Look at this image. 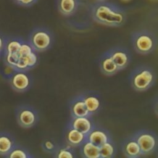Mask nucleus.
I'll list each match as a JSON object with an SVG mask.
<instances>
[{
	"instance_id": "15",
	"label": "nucleus",
	"mask_w": 158,
	"mask_h": 158,
	"mask_svg": "<svg viewBox=\"0 0 158 158\" xmlns=\"http://www.w3.org/2000/svg\"><path fill=\"white\" fill-rule=\"evenodd\" d=\"M99 65L101 72L107 76H112L120 71L109 53L106 51L99 59Z\"/></svg>"
},
{
	"instance_id": "23",
	"label": "nucleus",
	"mask_w": 158,
	"mask_h": 158,
	"mask_svg": "<svg viewBox=\"0 0 158 158\" xmlns=\"http://www.w3.org/2000/svg\"><path fill=\"white\" fill-rule=\"evenodd\" d=\"M59 144L56 143V141L51 138H47L43 140L41 146L43 150L46 153L53 154L58 147Z\"/></svg>"
},
{
	"instance_id": "21",
	"label": "nucleus",
	"mask_w": 158,
	"mask_h": 158,
	"mask_svg": "<svg viewBox=\"0 0 158 158\" xmlns=\"http://www.w3.org/2000/svg\"><path fill=\"white\" fill-rule=\"evenodd\" d=\"M53 157L56 158H73L75 157V151L74 147L66 144L65 145H59L56 151L52 154Z\"/></svg>"
},
{
	"instance_id": "12",
	"label": "nucleus",
	"mask_w": 158,
	"mask_h": 158,
	"mask_svg": "<svg viewBox=\"0 0 158 158\" xmlns=\"http://www.w3.org/2000/svg\"><path fill=\"white\" fill-rule=\"evenodd\" d=\"M69 110L72 117L92 116L88 110L81 94L70 101Z\"/></svg>"
},
{
	"instance_id": "17",
	"label": "nucleus",
	"mask_w": 158,
	"mask_h": 158,
	"mask_svg": "<svg viewBox=\"0 0 158 158\" xmlns=\"http://www.w3.org/2000/svg\"><path fill=\"white\" fill-rule=\"evenodd\" d=\"M79 6V0H58L57 7L59 12L64 16L75 14Z\"/></svg>"
},
{
	"instance_id": "2",
	"label": "nucleus",
	"mask_w": 158,
	"mask_h": 158,
	"mask_svg": "<svg viewBox=\"0 0 158 158\" xmlns=\"http://www.w3.org/2000/svg\"><path fill=\"white\" fill-rule=\"evenodd\" d=\"M156 73L154 69L147 65H139L130 73L129 81L132 88L136 91H145L156 83Z\"/></svg>"
},
{
	"instance_id": "16",
	"label": "nucleus",
	"mask_w": 158,
	"mask_h": 158,
	"mask_svg": "<svg viewBox=\"0 0 158 158\" xmlns=\"http://www.w3.org/2000/svg\"><path fill=\"white\" fill-rule=\"evenodd\" d=\"M15 144V138L12 134L6 131H0V156L6 157Z\"/></svg>"
},
{
	"instance_id": "29",
	"label": "nucleus",
	"mask_w": 158,
	"mask_h": 158,
	"mask_svg": "<svg viewBox=\"0 0 158 158\" xmlns=\"http://www.w3.org/2000/svg\"><path fill=\"white\" fill-rule=\"evenodd\" d=\"M122 1H128V0H122Z\"/></svg>"
},
{
	"instance_id": "11",
	"label": "nucleus",
	"mask_w": 158,
	"mask_h": 158,
	"mask_svg": "<svg viewBox=\"0 0 158 158\" xmlns=\"http://www.w3.org/2000/svg\"><path fill=\"white\" fill-rule=\"evenodd\" d=\"M68 125L86 135L95 126L91 116L72 117Z\"/></svg>"
},
{
	"instance_id": "7",
	"label": "nucleus",
	"mask_w": 158,
	"mask_h": 158,
	"mask_svg": "<svg viewBox=\"0 0 158 158\" xmlns=\"http://www.w3.org/2000/svg\"><path fill=\"white\" fill-rule=\"evenodd\" d=\"M28 71L14 70L9 75L8 80L11 88L18 93H24L30 89L33 80Z\"/></svg>"
},
{
	"instance_id": "13",
	"label": "nucleus",
	"mask_w": 158,
	"mask_h": 158,
	"mask_svg": "<svg viewBox=\"0 0 158 158\" xmlns=\"http://www.w3.org/2000/svg\"><path fill=\"white\" fill-rule=\"evenodd\" d=\"M86 107L91 115L98 113L101 108V100L99 94L87 91L81 94Z\"/></svg>"
},
{
	"instance_id": "3",
	"label": "nucleus",
	"mask_w": 158,
	"mask_h": 158,
	"mask_svg": "<svg viewBox=\"0 0 158 158\" xmlns=\"http://www.w3.org/2000/svg\"><path fill=\"white\" fill-rule=\"evenodd\" d=\"M131 41L135 51L142 55L151 53L157 46L156 35L147 30H140L133 32L131 36Z\"/></svg>"
},
{
	"instance_id": "4",
	"label": "nucleus",
	"mask_w": 158,
	"mask_h": 158,
	"mask_svg": "<svg viewBox=\"0 0 158 158\" xmlns=\"http://www.w3.org/2000/svg\"><path fill=\"white\" fill-rule=\"evenodd\" d=\"M28 42L36 52H43L52 47L54 43V36L48 29L38 27L30 33Z\"/></svg>"
},
{
	"instance_id": "22",
	"label": "nucleus",
	"mask_w": 158,
	"mask_h": 158,
	"mask_svg": "<svg viewBox=\"0 0 158 158\" xmlns=\"http://www.w3.org/2000/svg\"><path fill=\"white\" fill-rule=\"evenodd\" d=\"M5 157L7 158H32V156L30 152L24 147L20 146L19 144H15L11 151Z\"/></svg>"
},
{
	"instance_id": "18",
	"label": "nucleus",
	"mask_w": 158,
	"mask_h": 158,
	"mask_svg": "<svg viewBox=\"0 0 158 158\" xmlns=\"http://www.w3.org/2000/svg\"><path fill=\"white\" fill-rule=\"evenodd\" d=\"M81 155L84 158H100L99 147L85 140L80 146Z\"/></svg>"
},
{
	"instance_id": "5",
	"label": "nucleus",
	"mask_w": 158,
	"mask_h": 158,
	"mask_svg": "<svg viewBox=\"0 0 158 158\" xmlns=\"http://www.w3.org/2000/svg\"><path fill=\"white\" fill-rule=\"evenodd\" d=\"M133 136L136 140L143 156L152 154L157 151L158 145L157 136L152 131L142 129L136 131Z\"/></svg>"
},
{
	"instance_id": "9",
	"label": "nucleus",
	"mask_w": 158,
	"mask_h": 158,
	"mask_svg": "<svg viewBox=\"0 0 158 158\" xmlns=\"http://www.w3.org/2000/svg\"><path fill=\"white\" fill-rule=\"evenodd\" d=\"M86 139L99 147L111 139V136L109 131L106 128L95 125L86 135Z\"/></svg>"
},
{
	"instance_id": "26",
	"label": "nucleus",
	"mask_w": 158,
	"mask_h": 158,
	"mask_svg": "<svg viewBox=\"0 0 158 158\" xmlns=\"http://www.w3.org/2000/svg\"><path fill=\"white\" fill-rule=\"evenodd\" d=\"M6 38V36H5L4 35L0 33V52L2 53L3 52V51H4Z\"/></svg>"
},
{
	"instance_id": "19",
	"label": "nucleus",
	"mask_w": 158,
	"mask_h": 158,
	"mask_svg": "<svg viewBox=\"0 0 158 158\" xmlns=\"http://www.w3.org/2000/svg\"><path fill=\"white\" fill-rule=\"evenodd\" d=\"M24 40L19 37H6L5 40L4 54H18Z\"/></svg>"
},
{
	"instance_id": "24",
	"label": "nucleus",
	"mask_w": 158,
	"mask_h": 158,
	"mask_svg": "<svg viewBox=\"0 0 158 158\" xmlns=\"http://www.w3.org/2000/svg\"><path fill=\"white\" fill-rule=\"evenodd\" d=\"M4 56L5 64L15 70L19 59L18 54H4Z\"/></svg>"
},
{
	"instance_id": "8",
	"label": "nucleus",
	"mask_w": 158,
	"mask_h": 158,
	"mask_svg": "<svg viewBox=\"0 0 158 158\" xmlns=\"http://www.w3.org/2000/svg\"><path fill=\"white\" fill-rule=\"evenodd\" d=\"M107 52L120 70L125 69L130 64L131 54L127 48L122 46H115L107 50Z\"/></svg>"
},
{
	"instance_id": "10",
	"label": "nucleus",
	"mask_w": 158,
	"mask_h": 158,
	"mask_svg": "<svg viewBox=\"0 0 158 158\" xmlns=\"http://www.w3.org/2000/svg\"><path fill=\"white\" fill-rule=\"evenodd\" d=\"M121 148L123 155L128 158H138L143 156L141 149L133 135L125 138Z\"/></svg>"
},
{
	"instance_id": "28",
	"label": "nucleus",
	"mask_w": 158,
	"mask_h": 158,
	"mask_svg": "<svg viewBox=\"0 0 158 158\" xmlns=\"http://www.w3.org/2000/svg\"><path fill=\"white\" fill-rule=\"evenodd\" d=\"M1 54H2V52H0V58H1Z\"/></svg>"
},
{
	"instance_id": "14",
	"label": "nucleus",
	"mask_w": 158,
	"mask_h": 158,
	"mask_svg": "<svg viewBox=\"0 0 158 158\" xmlns=\"http://www.w3.org/2000/svg\"><path fill=\"white\" fill-rule=\"evenodd\" d=\"M64 138L67 144L75 148L79 147L86 140V135L67 124L64 132Z\"/></svg>"
},
{
	"instance_id": "6",
	"label": "nucleus",
	"mask_w": 158,
	"mask_h": 158,
	"mask_svg": "<svg viewBox=\"0 0 158 158\" xmlns=\"http://www.w3.org/2000/svg\"><path fill=\"white\" fill-rule=\"evenodd\" d=\"M15 115L18 124L23 128L33 127L39 120L37 110L29 105L18 106L15 110Z\"/></svg>"
},
{
	"instance_id": "27",
	"label": "nucleus",
	"mask_w": 158,
	"mask_h": 158,
	"mask_svg": "<svg viewBox=\"0 0 158 158\" xmlns=\"http://www.w3.org/2000/svg\"><path fill=\"white\" fill-rule=\"evenodd\" d=\"M96 1H98V2H101V1H107V0H96Z\"/></svg>"
},
{
	"instance_id": "20",
	"label": "nucleus",
	"mask_w": 158,
	"mask_h": 158,
	"mask_svg": "<svg viewBox=\"0 0 158 158\" xmlns=\"http://www.w3.org/2000/svg\"><path fill=\"white\" fill-rule=\"evenodd\" d=\"M100 158H113L117 153V148L111 139L99 146Z\"/></svg>"
},
{
	"instance_id": "1",
	"label": "nucleus",
	"mask_w": 158,
	"mask_h": 158,
	"mask_svg": "<svg viewBox=\"0 0 158 158\" xmlns=\"http://www.w3.org/2000/svg\"><path fill=\"white\" fill-rule=\"evenodd\" d=\"M93 19L97 23L112 27L122 26L127 19L125 11L118 5L106 1H96L91 7Z\"/></svg>"
},
{
	"instance_id": "25",
	"label": "nucleus",
	"mask_w": 158,
	"mask_h": 158,
	"mask_svg": "<svg viewBox=\"0 0 158 158\" xmlns=\"http://www.w3.org/2000/svg\"><path fill=\"white\" fill-rule=\"evenodd\" d=\"M12 1H14L16 4L24 7L31 6L38 1V0H12Z\"/></svg>"
}]
</instances>
